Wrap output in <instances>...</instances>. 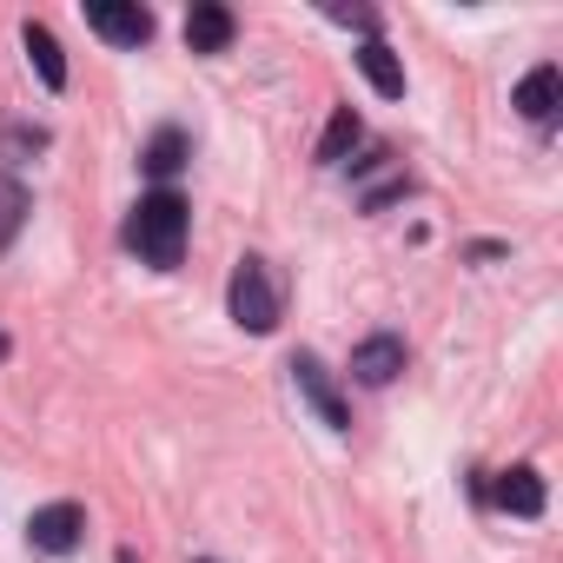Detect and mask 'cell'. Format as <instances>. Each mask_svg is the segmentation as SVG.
<instances>
[{
    "label": "cell",
    "mask_w": 563,
    "mask_h": 563,
    "mask_svg": "<svg viewBox=\"0 0 563 563\" xmlns=\"http://www.w3.org/2000/svg\"><path fill=\"white\" fill-rule=\"evenodd\" d=\"M232 34H239V21H232V8H219V0H199L186 14V47L192 54H225Z\"/></svg>",
    "instance_id": "obj_8"
},
{
    "label": "cell",
    "mask_w": 563,
    "mask_h": 563,
    "mask_svg": "<svg viewBox=\"0 0 563 563\" xmlns=\"http://www.w3.org/2000/svg\"><path fill=\"white\" fill-rule=\"evenodd\" d=\"M21 219H27V192H21L14 179H0V245L21 232Z\"/></svg>",
    "instance_id": "obj_14"
},
{
    "label": "cell",
    "mask_w": 563,
    "mask_h": 563,
    "mask_svg": "<svg viewBox=\"0 0 563 563\" xmlns=\"http://www.w3.org/2000/svg\"><path fill=\"white\" fill-rule=\"evenodd\" d=\"M21 47H27V60H34L41 87H47V93H60V87H67V54H60L54 27H47V21H27V27H21Z\"/></svg>",
    "instance_id": "obj_10"
},
{
    "label": "cell",
    "mask_w": 563,
    "mask_h": 563,
    "mask_svg": "<svg viewBox=\"0 0 563 563\" xmlns=\"http://www.w3.org/2000/svg\"><path fill=\"white\" fill-rule=\"evenodd\" d=\"M490 497H497V510H510V517H543V477H537L530 464H510V471H497Z\"/></svg>",
    "instance_id": "obj_9"
},
{
    "label": "cell",
    "mask_w": 563,
    "mask_h": 563,
    "mask_svg": "<svg viewBox=\"0 0 563 563\" xmlns=\"http://www.w3.org/2000/svg\"><path fill=\"white\" fill-rule=\"evenodd\" d=\"M27 543H34L41 556H74V550L87 543V510H80L74 497H60V504H41V510L27 517Z\"/></svg>",
    "instance_id": "obj_3"
},
{
    "label": "cell",
    "mask_w": 563,
    "mask_h": 563,
    "mask_svg": "<svg viewBox=\"0 0 563 563\" xmlns=\"http://www.w3.org/2000/svg\"><path fill=\"white\" fill-rule=\"evenodd\" d=\"M510 107L523 113V120H556V107H563V74H556V60H543V67H530L523 80H517V93H510Z\"/></svg>",
    "instance_id": "obj_7"
},
{
    "label": "cell",
    "mask_w": 563,
    "mask_h": 563,
    "mask_svg": "<svg viewBox=\"0 0 563 563\" xmlns=\"http://www.w3.org/2000/svg\"><path fill=\"white\" fill-rule=\"evenodd\" d=\"M225 306H232V319H239V325H245L252 339H265V332L278 325V286H272L265 258H239V265H232Z\"/></svg>",
    "instance_id": "obj_2"
},
{
    "label": "cell",
    "mask_w": 563,
    "mask_h": 563,
    "mask_svg": "<svg viewBox=\"0 0 563 563\" xmlns=\"http://www.w3.org/2000/svg\"><path fill=\"white\" fill-rule=\"evenodd\" d=\"M352 60H358V74H365V80H372V87H378L385 100H405V60H398V54H391L385 41H365V47H358Z\"/></svg>",
    "instance_id": "obj_11"
},
{
    "label": "cell",
    "mask_w": 563,
    "mask_h": 563,
    "mask_svg": "<svg viewBox=\"0 0 563 563\" xmlns=\"http://www.w3.org/2000/svg\"><path fill=\"white\" fill-rule=\"evenodd\" d=\"M8 352H14V339H8V332H0V365H8Z\"/></svg>",
    "instance_id": "obj_15"
},
{
    "label": "cell",
    "mask_w": 563,
    "mask_h": 563,
    "mask_svg": "<svg viewBox=\"0 0 563 563\" xmlns=\"http://www.w3.org/2000/svg\"><path fill=\"white\" fill-rule=\"evenodd\" d=\"M405 365H411V352H405V339H398V332H372V339L352 352V378H358V385H372V391H385Z\"/></svg>",
    "instance_id": "obj_6"
},
{
    "label": "cell",
    "mask_w": 563,
    "mask_h": 563,
    "mask_svg": "<svg viewBox=\"0 0 563 563\" xmlns=\"http://www.w3.org/2000/svg\"><path fill=\"white\" fill-rule=\"evenodd\" d=\"M186 232H192V206L173 192V186H159V192H146L133 212H126V252H140L153 272H173L179 258H186Z\"/></svg>",
    "instance_id": "obj_1"
},
{
    "label": "cell",
    "mask_w": 563,
    "mask_h": 563,
    "mask_svg": "<svg viewBox=\"0 0 563 563\" xmlns=\"http://www.w3.org/2000/svg\"><path fill=\"white\" fill-rule=\"evenodd\" d=\"M186 159H192V140H186V126H159V133L140 146V166H146L153 179H173Z\"/></svg>",
    "instance_id": "obj_12"
},
{
    "label": "cell",
    "mask_w": 563,
    "mask_h": 563,
    "mask_svg": "<svg viewBox=\"0 0 563 563\" xmlns=\"http://www.w3.org/2000/svg\"><path fill=\"white\" fill-rule=\"evenodd\" d=\"M292 385H299V398L332 424V431H352V411H345V398H339V385H332V372L312 358V352H292Z\"/></svg>",
    "instance_id": "obj_5"
},
{
    "label": "cell",
    "mask_w": 563,
    "mask_h": 563,
    "mask_svg": "<svg viewBox=\"0 0 563 563\" xmlns=\"http://www.w3.org/2000/svg\"><path fill=\"white\" fill-rule=\"evenodd\" d=\"M358 140H365V120H358L352 107H332V126H325V140H319V166H339Z\"/></svg>",
    "instance_id": "obj_13"
},
{
    "label": "cell",
    "mask_w": 563,
    "mask_h": 563,
    "mask_svg": "<svg viewBox=\"0 0 563 563\" xmlns=\"http://www.w3.org/2000/svg\"><path fill=\"white\" fill-rule=\"evenodd\" d=\"M87 27L113 47H146L153 41V14L140 0H87Z\"/></svg>",
    "instance_id": "obj_4"
}]
</instances>
